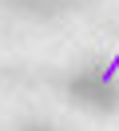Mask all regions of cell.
Returning <instances> with one entry per match:
<instances>
[{"label": "cell", "mask_w": 119, "mask_h": 131, "mask_svg": "<svg viewBox=\"0 0 119 131\" xmlns=\"http://www.w3.org/2000/svg\"><path fill=\"white\" fill-rule=\"evenodd\" d=\"M71 95H79L83 103H91V107H107V103H115V83H111V75H99V72H83V75H75L71 80Z\"/></svg>", "instance_id": "cell-1"}]
</instances>
